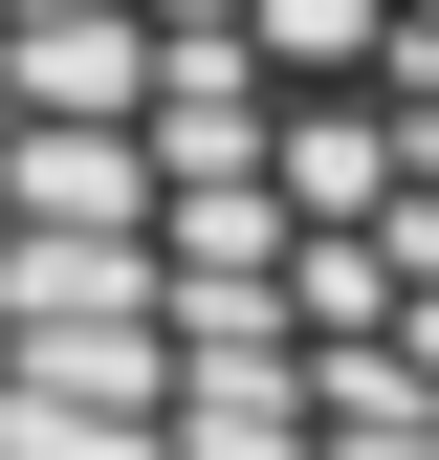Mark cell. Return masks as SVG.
Masks as SVG:
<instances>
[{"label": "cell", "instance_id": "6da1fadb", "mask_svg": "<svg viewBox=\"0 0 439 460\" xmlns=\"http://www.w3.org/2000/svg\"><path fill=\"white\" fill-rule=\"evenodd\" d=\"M0 460H439V0H0Z\"/></svg>", "mask_w": 439, "mask_h": 460}]
</instances>
